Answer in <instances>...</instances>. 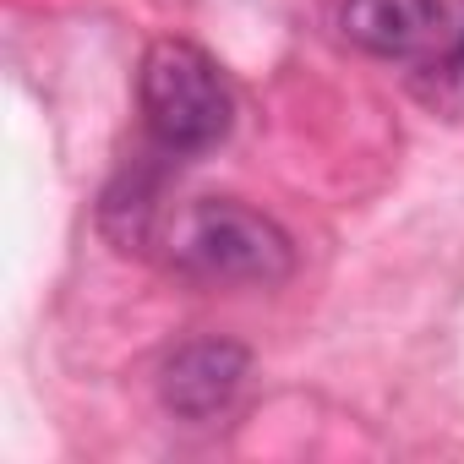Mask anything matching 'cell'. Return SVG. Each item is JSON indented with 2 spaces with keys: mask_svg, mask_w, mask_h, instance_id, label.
Here are the masks:
<instances>
[{
  "mask_svg": "<svg viewBox=\"0 0 464 464\" xmlns=\"http://www.w3.org/2000/svg\"><path fill=\"white\" fill-rule=\"evenodd\" d=\"M164 263L197 285H285L295 274V241L285 229L236 202V197H197L159 229Z\"/></svg>",
  "mask_w": 464,
  "mask_h": 464,
  "instance_id": "1",
  "label": "cell"
},
{
  "mask_svg": "<svg viewBox=\"0 0 464 464\" xmlns=\"http://www.w3.org/2000/svg\"><path fill=\"white\" fill-rule=\"evenodd\" d=\"M142 126L164 159L213 153L236 126V99L218 61L191 39H153L137 66Z\"/></svg>",
  "mask_w": 464,
  "mask_h": 464,
  "instance_id": "2",
  "label": "cell"
},
{
  "mask_svg": "<svg viewBox=\"0 0 464 464\" xmlns=\"http://www.w3.org/2000/svg\"><path fill=\"white\" fill-rule=\"evenodd\" d=\"M339 34L382 61H431L459 34L448 0H339Z\"/></svg>",
  "mask_w": 464,
  "mask_h": 464,
  "instance_id": "3",
  "label": "cell"
},
{
  "mask_svg": "<svg viewBox=\"0 0 464 464\" xmlns=\"http://www.w3.org/2000/svg\"><path fill=\"white\" fill-rule=\"evenodd\" d=\"M246 372H252L246 344H236V339H186L159 366V404L175 420H213L236 404Z\"/></svg>",
  "mask_w": 464,
  "mask_h": 464,
  "instance_id": "4",
  "label": "cell"
},
{
  "mask_svg": "<svg viewBox=\"0 0 464 464\" xmlns=\"http://www.w3.org/2000/svg\"><path fill=\"white\" fill-rule=\"evenodd\" d=\"M99 229L115 241V252H148L159 246V169H121L115 186L99 202Z\"/></svg>",
  "mask_w": 464,
  "mask_h": 464,
  "instance_id": "5",
  "label": "cell"
},
{
  "mask_svg": "<svg viewBox=\"0 0 464 464\" xmlns=\"http://www.w3.org/2000/svg\"><path fill=\"white\" fill-rule=\"evenodd\" d=\"M420 72H426V82H437V93L464 88V12H459V34L448 39V50H442V55H431Z\"/></svg>",
  "mask_w": 464,
  "mask_h": 464,
  "instance_id": "6",
  "label": "cell"
}]
</instances>
